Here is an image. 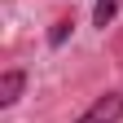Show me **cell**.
Here are the masks:
<instances>
[{
	"instance_id": "cell-2",
	"label": "cell",
	"mask_w": 123,
	"mask_h": 123,
	"mask_svg": "<svg viewBox=\"0 0 123 123\" xmlns=\"http://www.w3.org/2000/svg\"><path fill=\"white\" fill-rule=\"evenodd\" d=\"M26 88V70H5L0 75V105H13Z\"/></svg>"
},
{
	"instance_id": "cell-3",
	"label": "cell",
	"mask_w": 123,
	"mask_h": 123,
	"mask_svg": "<svg viewBox=\"0 0 123 123\" xmlns=\"http://www.w3.org/2000/svg\"><path fill=\"white\" fill-rule=\"evenodd\" d=\"M119 5H123V0H97V5H92V26H110L114 22V13H119Z\"/></svg>"
},
{
	"instance_id": "cell-1",
	"label": "cell",
	"mask_w": 123,
	"mask_h": 123,
	"mask_svg": "<svg viewBox=\"0 0 123 123\" xmlns=\"http://www.w3.org/2000/svg\"><path fill=\"white\" fill-rule=\"evenodd\" d=\"M123 119V92H101L75 123H119Z\"/></svg>"
},
{
	"instance_id": "cell-4",
	"label": "cell",
	"mask_w": 123,
	"mask_h": 123,
	"mask_svg": "<svg viewBox=\"0 0 123 123\" xmlns=\"http://www.w3.org/2000/svg\"><path fill=\"white\" fill-rule=\"evenodd\" d=\"M70 31H75V22H70V18H57V22H53V31H49V49H62Z\"/></svg>"
}]
</instances>
